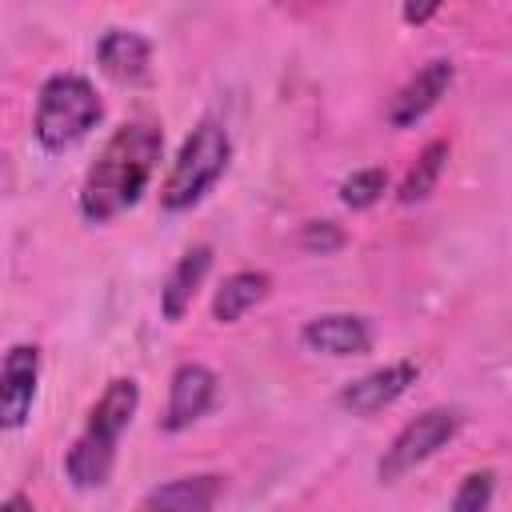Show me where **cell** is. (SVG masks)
I'll return each mask as SVG.
<instances>
[{
  "label": "cell",
  "mask_w": 512,
  "mask_h": 512,
  "mask_svg": "<svg viewBox=\"0 0 512 512\" xmlns=\"http://www.w3.org/2000/svg\"><path fill=\"white\" fill-rule=\"evenodd\" d=\"M160 152H164V132L156 124H148V120L120 124L104 140V148L92 160V168L84 172L80 216L88 224H108L120 212H128L144 196V188L152 184Z\"/></svg>",
  "instance_id": "6da1fadb"
},
{
  "label": "cell",
  "mask_w": 512,
  "mask_h": 512,
  "mask_svg": "<svg viewBox=\"0 0 512 512\" xmlns=\"http://www.w3.org/2000/svg\"><path fill=\"white\" fill-rule=\"evenodd\" d=\"M136 408H140V384L132 376L108 380V388L92 404L80 436L64 452V476H68L72 488L88 492V488H104L112 480L116 448H120V436L132 424Z\"/></svg>",
  "instance_id": "7a4b0ae2"
},
{
  "label": "cell",
  "mask_w": 512,
  "mask_h": 512,
  "mask_svg": "<svg viewBox=\"0 0 512 512\" xmlns=\"http://www.w3.org/2000/svg\"><path fill=\"white\" fill-rule=\"evenodd\" d=\"M228 160H232V136L220 120L204 116L180 144L164 184H160V208L164 212H188L196 208L212 188L216 180L228 172Z\"/></svg>",
  "instance_id": "3957f363"
},
{
  "label": "cell",
  "mask_w": 512,
  "mask_h": 512,
  "mask_svg": "<svg viewBox=\"0 0 512 512\" xmlns=\"http://www.w3.org/2000/svg\"><path fill=\"white\" fill-rule=\"evenodd\" d=\"M100 116H104V104L96 88L76 72H56L40 84L32 132L44 152H68L100 124Z\"/></svg>",
  "instance_id": "277c9868"
},
{
  "label": "cell",
  "mask_w": 512,
  "mask_h": 512,
  "mask_svg": "<svg viewBox=\"0 0 512 512\" xmlns=\"http://www.w3.org/2000/svg\"><path fill=\"white\" fill-rule=\"evenodd\" d=\"M460 432V412L456 408H428L420 416H412L392 444L384 448V456L376 460V476L384 484H396L400 476H408L416 464H424L428 456H436L452 436Z\"/></svg>",
  "instance_id": "5b68a950"
},
{
  "label": "cell",
  "mask_w": 512,
  "mask_h": 512,
  "mask_svg": "<svg viewBox=\"0 0 512 512\" xmlns=\"http://www.w3.org/2000/svg\"><path fill=\"white\" fill-rule=\"evenodd\" d=\"M36 380H40V348L12 344L0 360V432H16L28 424Z\"/></svg>",
  "instance_id": "8992f818"
},
{
  "label": "cell",
  "mask_w": 512,
  "mask_h": 512,
  "mask_svg": "<svg viewBox=\"0 0 512 512\" xmlns=\"http://www.w3.org/2000/svg\"><path fill=\"white\" fill-rule=\"evenodd\" d=\"M420 368L412 360H396V364H384V368H372L356 380H348L340 388V408H348L352 416H376L384 412L388 404H396L412 384H416Z\"/></svg>",
  "instance_id": "52a82bcc"
},
{
  "label": "cell",
  "mask_w": 512,
  "mask_h": 512,
  "mask_svg": "<svg viewBox=\"0 0 512 512\" xmlns=\"http://www.w3.org/2000/svg\"><path fill=\"white\" fill-rule=\"evenodd\" d=\"M452 80H456V64L444 60V56L428 60L424 68H416V72L404 80V88L392 96V104H388V124H392V128H412L416 120H424V116L440 104V96L452 88Z\"/></svg>",
  "instance_id": "ba28073f"
},
{
  "label": "cell",
  "mask_w": 512,
  "mask_h": 512,
  "mask_svg": "<svg viewBox=\"0 0 512 512\" xmlns=\"http://www.w3.org/2000/svg\"><path fill=\"white\" fill-rule=\"evenodd\" d=\"M212 400H216V372L208 364H196V360L180 364L168 380V408L160 416V428L164 432L192 428L212 408Z\"/></svg>",
  "instance_id": "9c48e42d"
},
{
  "label": "cell",
  "mask_w": 512,
  "mask_h": 512,
  "mask_svg": "<svg viewBox=\"0 0 512 512\" xmlns=\"http://www.w3.org/2000/svg\"><path fill=\"white\" fill-rule=\"evenodd\" d=\"M300 340L320 356H340L344 360V356H364L372 348V328L356 312H324V316H312L300 328Z\"/></svg>",
  "instance_id": "30bf717a"
},
{
  "label": "cell",
  "mask_w": 512,
  "mask_h": 512,
  "mask_svg": "<svg viewBox=\"0 0 512 512\" xmlns=\"http://www.w3.org/2000/svg\"><path fill=\"white\" fill-rule=\"evenodd\" d=\"M224 492V476L216 472H196V476H176L168 484H156L144 492L136 512H212Z\"/></svg>",
  "instance_id": "8fae6325"
},
{
  "label": "cell",
  "mask_w": 512,
  "mask_h": 512,
  "mask_svg": "<svg viewBox=\"0 0 512 512\" xmlns=\"http://www.w3.org/2000/svg\"><path fill=\"white\" fill-rule=\"evenodd\" d=\"M96 64L104 76L120 84H140L148 80V68H152V44L132 28H108L96 40Z\"/></svg>",
  "instance_id": "7c38bea8"
},
{
  "label": "cell",
  "mask_w": 512,
  "mask_h": 512,
  "mask_svg": "<svg viewBox=\"0 0 512 512\" xmlns=\"http://www.w3.org/2000/svg\"><path fill=\"white\" fill-rule=\"evenodd\" d=\"M212 268V248L208 244H192L188 252H180V260L168 268L164 284H160V312L164 320H184V312L196 300V288L204 284Z\"/></svg>",
  "instance_id": "4fadbf2b"
},
{
  "label": "cell",
  "mask_w": 512,
  "mask_h": 512,
  "mask_svg": "<svg viewBox=\"0 0 512 512\" xmlns=\"http://www.w3.org/2000/svg\"><path fill=\"white\" fill-rule=\"evenodd\" d=\"M272 288V276L264 268H240L232 276L220 280L216 296H212V320L220 324H236L248 308H256Z\"/></svg>",
  "instance_id": "5bb4252c"
},
{
  "label": "cell",
  "mask_w": 512,
  "mask_h": 512,
  "mask_svg": "<svg viewBox=\"0 0 512 512\" xmlns=\"http://www.w3.org/2000/svg\"><path fill=\"white\" fill-rule=\"evenodd\" d=\"M444 164H448V140L424 144L420 156H416V164L404 172V180H400V188H396V200H400V204H420V200H428L432 188H436V180H440V172H444Z\"/></svg>",
  "instance_id": "9a60e30c"
},
{
  "label": "cell",
  "mask_w": 512,
  "mask_h": 512,
  "mask_svg": "<svg viewBox=\"0 0 512 512\" xmlns=\"http://www.w3.org/2000/svg\"><path fill=\"white\" fill-rule=\"evenodd\" d=\"M384 188H388V172L384 168H356L352 176L340 180V200L360 212V208H372L384 196Z\"/></svg>",
  "instance_id": "2e32d148"
},
{
  "label": "cell",
  "mask_w": 512,
  "mask_h": 512,
  "mask_svg": "<svg viewBox=\"0 0 512 512\" xmlns=\"http://www.w3.org/2000/svg\"><path fill=\"white\" fill-rule=\"evenodd\" d=\"M492 496H496V472L492 468H480V472H468L452 496V512H488L492 508Z\"/></svg>",
  "instance_id": "e0dca14e"
},
{
  "label": "cell",
  "mask_w": 512,
  "mask_h": 512,
  "mask_svg": "<svg viewBox=\"0 0 512 512\" xmlns=\"http://www.w3.org/2000/svg\"><path fill=\"white\" fill-rule=\"evenodd\" d=\"M300 248L312 252V256L340 252V248H344V228L332 224V220H308V224L300 228Z\"/></svg>",
  "instance_id": "ac0fdd59"
},
{
  "label": "cell",
  "mask_w": 512,
  "mask_h": 512,
  "mask_svg": "<svg viewBox=\"0 0 512 512\" xmlns=\"http://www.w3.org/2000/svg\"><path fill=\"white\" fill-rule=\"evenodd\" d=\"M428 16H436V4H420V8L416 4H404V20L408 24H424Z\"/></svg>",
  "instance_id": "d6986e66"
},
{
  "label": "cell",
  "mask_w": 512,
  "mask_h": 512,
  "mask_svg": "<svg viewBox=\"0 0 512 512\" xmlns=\"http://www.w3.org/2000/svg\"><path fill=\"white\" fill-rule=\"evenodd\" d=\"M0 512H36V508H32V500L24 492H12L8 500H0Z\"/></svg>",
  "instance_id": "ffe728a7"
}]
</instances>
